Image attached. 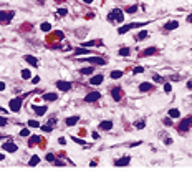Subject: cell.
Listing matches in <instances>:
<instances>
[{
    "instance_id": "cell-1",
    "label": "cell",
    "mask_w": 192,
    "mask_h": 171,
    "mask_svg": "<svg viewBox=\"0 0 192 171\" xmlns=\"http://www.w3.org/2000/svg\"><path fill=\"white\" fill-rule=\"evenodd\" d=\"M106 18H108L109 24H123L124 22V13H123L121 8H113L111 12L108 13Z\"/></svg>"
},
{
    "instance_id": "cell-2",
    "label": "cell",
    "mask_w": 192,
    "mask_h": 171,
    "mask_svg": "<svg viewBox=\"0 0 192 171\" xmlns=\"http://www.w3.org/2000/svg\"><path fill=\"white\" fill-rule=\"evenodd\" d=\"M13 17H15V12H13V10H0V24L8 25L12 20H13Z\"/></svg>"
},
{
    "instance_id": "cell-3",
    "label": "cell",
    "mask_w": 192,
    "mask_h": 171,
    "mask_svg": "<svg viewBox=\"0 0 192 171\" xmlns=\"http://www.w3.org/2000/svg\"><path fill=\"white\" fill-rule=\"evenodd\" d=\"M147 22H136V24H126V25H121V27L118 28V33L119 35H124L126 32L133 30V28H138V27H142V25H146Z\"/></svg>"
},
{
    "instance_id": "cell-4",
    "label": "cell",
    "mask_w": 192,
    "mask_h": 171,
    "mask_svg": "<svg viewBox=\"0 0 192 171\" xmlns=\"http://www.w3.org/2000/svg\"><path fill=\"white\" fill-rule=\"evenodd\" d=\"M22 103H23V97H17L8 103V108H10L13 113H18L20 108H22Z\"/></svg>"
},
{
    "instance_id": "cell-5",
    "label": "cell",
    "mask_w": 192,
    "mask_h": 171,
    "mask_svg": "<svg viewBox=\"0 0 192 171\" xmlns=\"http://www.w3.org/2000/svg\"><path fill=\"white\" fill-rule=\"evenodd\" d=\"M192 126V116H187V118H184V120L179 123V126H177V131H182V133H185L189 128Z\"/></svg>"
},
{
    "instance_id": "cell-6",
    "label": "cell",
    "mask_w": 192,
    "mask_h": 171,
    "mask_svg": "<svg viewBox=\"0 0 192 171\" xmlns=\"http://www.w3.org/2000/svg\"><path fill=\"white\" fill-rule=\"evenodd\" d=\"M109 93H111V97H113L114 101H121V98H123V88H121V86H113Z\"/></svg>"
},
{
    "instance_id": "cell-7",
    "label": "cell",
    "mask_w": 192,
    "mask_h": 171,
    "mask_svg": "<svg viewBox=\"0 0 192 171\" xmlns=\"http://www.w3.org/2000/svg\"><path fill=\"white\" fill-rule=\"evenodd\" d=\"M56 125V118H51L48 123H45V125H42L40 126V130L42 131H45V133H50V131H53V126Z\"/></svg>"
},
{
    "instance_id": "cell-8",
    "label": "cell",
    "mask_w": 192,
    "mask_h": 171,
    "mask_svg": "<svg viewBox=\"0 0 192 171\" xmlns=\"http://www.w3.org/2000/svg\"><path fill=\"white\" fill-rule=\"evenodd\" d=\"M100 98H101L100 91H91V93H88L85 97V101H86V103H95V101H98Z\"/></svg>"
},
{
    "instance_id": "cell-9",
    "label": "cell",
    "mask_w": 192,
    "mask_h": 171,
    "mask_svg": "<svg viewBox=\"0 0 192 171\" xmlns=\"http://www.w3.org/2000/svg\"><path fill=\"white\" fill-rule=\"evenodd\" d=\"M81 62H89L93 65H106V60L101 58V57H89V58H85V60H81Z\"/></svg>"
},
{
    "instance_id": "cell-10",
    "label": "cell",
    "mask_w": 192,
    "mask_h": 171,
    "mask_svg": "<svg viewBox=\"0 0 192 171\" xmlns=\"http://www.w3.org/2000/svg\"><path fill=\"white\" fill-rule=\"evenodd\" d=\"M2 146H4V150H5L7 153H15V151H18V146H17L15 143H12V141H7V143H4Z\"/></svg>"
},
{
    "instance_id": "cell-11",
    "label": "cell",
    "mask_w": 192,
    "mask_h": 171,
    "mask_svg": "<svg viewBox=\"0 0 192 171\" xmlns=\"http://www.w3.org/2000/svg\"><path fill=\"white\" fill-rule=\"evenodd\" d=\"M32 110H33L35 113H37V116H43L46 113V110H48V106H38V105H32Z\"/></svg>"
},
{
    "instance_id": "cell-12",
    "label": "cell",
    "mask_w": 192,
    "mask_h": 171,
    "mask_svg": "<svg viewBox=\"0 0 192 171\" xmlns=\"http://www.w3.org/2000/svg\"><path fill=\"white\" fill-rule=\"evenodd\" d=\"M71 86L73 85H71L70 82H56V88L60 90V91H68Z\"/></svg>"
},
{
    "instance_id": "cell-13",
    "label": "cell",
    "mask_w": 192,
    "mask_h": 171,
    "mask_svg": "<svg viewBox=\"0 0 192 171\" xmlns=\"http://www.w3.org/2000/svg\"><path fill=\"white\" fill-rule=\"evenodd\" d=\"M129 161H131V156H123V158L114 161V166H126V164H129Z\"/></svg>"
},
{
    "instance_id": "cell-14",
    "label": "cell",
    "mask_w": 192,
    "mask_h": 171,
    "mask_svg": "<svg viewBox=\"0 0 192 171\" xmlns=\"http://www.w3.org/2000/svg\"><path fill=\"white\" fill-rule=\"evenodd\" d=\"M103 80H104L103 75H95V77L89 78V85H101V83H103Z\"/></svg>"
},
{
    "instance_id": "cell-15",
    "label": "cell",
    "mask_w": 192,
    "mask_h": 171,
    "mask_svg": "<svg viewBox=\"0 0 192 171\" xmlns=\"http://www.w3.org/2000/svg\"><path fill=\"white\" fill-rule=\"evenodd\" d=\"M23 60H25L28 65H32V66H38V60H37V57H32V55H25V57H23Z\"/></svg>"
},
{
    "instance_id": "cell-16",
    "label": "cell",
    "mask_w": 192,
    "mask_h": 171,
    "mask_svg": "<svg viewBox=\"0 0 192 171\" xmlns=\"http://www.w3.org/2000/svg\"><path fill=\"white\" fill-rule=\"evenodd\" d=\"M98 128H100V130H103V131H109V130L113 128V121H109V120H106V121H101Z\"/></svg>"
},
{
    "instance_id": "cell-17",
    "label": "cell",
    "mask_w": 192,
    "mask_h": 171,
    "mask_svg": "<svg viewBox=\"0 0 192 171\" xmlns=\"http://www.w3.org/2000/svg\"><path fill=\"white\" fill-rule=\"evenodd\" d=\"M154 86H152V83H147V82H144V83H139V91H142V93H146V91H151Z\"/></svg>"
},
{
    "instance_id": "cell-18",
    "label": "cell",
    "mask_w": 192,
    "mask_h": 171,
    "mask_svg": "<svg viewBox=\"0 0 192 171\" xmlns=\"http://www.w3.org/2000/svg\"><path fill=\"white\" fill-rule=\"evenodd\" d=\"M177 27H179V22H176V20H171V22H167V24L164 25V30L171 32V30H176Z\"/></svg>"
},
{
    "instance_id": "cell-19",
    "label": "cell",
    "mask_w": 192,
    "mask_h": 171,
    "mask_svg": "<svg viewBox=\"0 0 192 171\" xmlns=\"http://www.w3.org/2000/svg\"><path fill=\"white\" fill-rule=\"evenodd\" d=\"M78 121H80V116L78 115H75V116H68L65 120V123H66V126H73V125H76Z\"/></svg>"
},
{
    "instance_id": "cell-20",
    "label": "cell",
    "mask_w": 192,
    "mask_h": 171,
    "mask_svg": "<svg viewBox=\"0 0 192 171\" xmlns=\"http://www.w3.org/2000/svg\"><path fill=\"white\" fill-rule=\"evenodd\" d=\"M167 115H169V116L172 118V120H176V118H181V111H179L177 108H171Z\"/></svg>"
},
{
    "instance_id": "cell-21",
    "label": "cell",
    "mask_w": 192,
    "mask_h": 171,
    "mask_svg": "<svg viewBox=\"0 0 192 171\" xmlns=\"http://www.w3.org/2000/svg\"><path fill=\"white\" fill-rule=\"evenodd\" d=\"M43 100H45V101H56L58 95L56 93H45V95H43Z\"/></svg>"
},
{
    "instance_id": "cell-22",
    "label": "cell",
    "mask_w": 192,
    "mask_h": 171,
    "mask_svg": "<svg viewBox=\"0 0 192 171\" xmlns=\"http://www.w3.org/2000/svg\"><path fill=\"white\" fill-rule=\"evenodd\" d=\"M147 35H149V33H147L146 30H141V32H138V35H134V40H144V38H147Z\"/></svg>"
},
{
    "instance_id": "cell-23",
    "label": "cell",
    "mask_w": 192,
    "mask_h": 171,
    "mask_svg": "<svg viewBox=\"0 0 192 171\" xmlns=\"http://www.w3.org/2000/svg\"><path fill=\"white\" fill-rule=\"evenodd\" d=\"M154 53H158V48H156V47H149L147 50L142 52V57H149V55H154Z\"/></svg>"
},
{
    "instance_id": "cell-24",
    "label": "cell",
    "mask_w": 192,
    "mask_h": 171,
    "mask_svg": "<svg viewBox=\"0 0 192 171\" xmlns=\"http://www.w3.org/2000/svg\"><path fill=\"white\" fill-rule=\"evenodd\" d=\"M109 77H111L113 80H118V78L123 77V71H121V70H113L111 73H109Z\"/></svg>"
},
{
    "instance_id": "cell-25",
    "label": "cell",
    "mask_w": 192,
    "mask_h": 171,
    "mask_svg": "<svg viewBox=\"0 0 192 171\" xmlns=\"http://www.w3.org/2000/svg\"><path fill=\"white\" fill-rule=\"evenodd\" d=\"M40 143V136H30V140H28V146H33V144H38Z\"/></svg>"
},
{
    "instance_id": "cell-26",
    "label": "cell",
    "mask_w": 192,
    "mask_h": 171,
    "mask_svg": "<svg viewBox=\"0 0 192 171\" xmlns=\"http://www.w3.org/2000/svg\"><path fill=\"white\" fill-rule=\"evenodd\" d=\"M78 55H89V50H88V48H76L75 57H78Z\"/></svg>"
},
{
    "instance_id": "cell-27",
    "label": "cell",
    "mask_w": 192,
    "mask_h": 171,
    "mask_svg": "<svg viewBox=\"0 0 192 171\" xmlns=\"http://www.w3.org/2000/svg\"><path fill=\"white\" fill-rule=\"evenodd\" d=\"M93 71H95V68H93V66H88V68H81L80 73L81 75H91Z\"/></svg>"
},
{
    "instance_id": "cell-28",
    "label": "cell",
    "mask_w": 192,
    "mask_h": 171,
    "mask_svg": "<svg viewBox=\"0 0 192 171\" xmlns=\"http://www.w3.org/2000/svg\"><path fill=\"white\" fill-rule=\"evenodd\" d=\"M38 163H40V158H38V156H32L30 161H28V164H30V166H35V164H38Z\"/></svg>"
},
{
    "instance_id": "cell-29",
    "label": "cell",
    "mask_w": 192,
    "mask_h": 171,
    "mask_svg": "<svg viewBox=\"0 0 192 171\" xmlns=\"http://www.w3.org/2000/svg\"><path fill=\"white\" fill-rule=\"evenodd\" d=\"M129 53H131V50H129L128 47H123L121 50H119V55H121V57H128Z\"/></svg>"
},
{
    "instance_id": "cell-30",
    "label": "cell",
    "mask_w": 192,
    "mask_h": 171,
    "mask_svg": "<svg viewBox=\"0 0 192 171\" xmlns=\"http://www.w3.org/2000/svg\"><path fill=\"white\" fill-rule=\"evenodd\" d=\"M28 126H30V128H40L42 125H40L37 120H30V121H28Z\"/></svg>"
},
{
    "instance_id": "cell-31",
    "label": "cell",
    "mask_w": 192,
    "mask_h": 171,
    "mask_svg": "<svg viewBox=\"0 0 192 171\" xmlns=\"http://www.w3.org/2000/svg\"><path fill=\"white\" fill-rule=\"evenodd\" d=\"M22 78H23V80H30V78H32L30 70H22Z\"/></svg>"
},
{
    "instance_id": "cell-32",
    "label": "cell",
    "mask_w": 192,
    "mask_h": 171,
    "mask_svg": "<svg viewBox=\"0 0 192 171\" xmlns=\"http://www.w3.org/2000/svg\"><path fill=\"white\" fill-rule=\"evenodd\" d=\"M40 28H42L43 32H50V30H51V25L48 24V22H45V24H42V25H40Z\"/></svg>"
},
{
    "instance_id": "cell-33",
    "label": "cell",
    "mask_w": 192,
    "mask_h": 171,
    "mask_svg": "<svg viewBox=\"0 0 192 171\" xmlns=\"http://www.w3.org/2000/svg\"><path fill=\"white\" fill-rule=\"evenodd\" d=\"M134 126H136V128H138V130H142V128H144V126H146V121H144V120H141V121H136V123H134Z\"/></svg>"
},
{
    "instance_id": "cell-34",
    "label": "cell",
    "mask_w": 192,
    "mask_h": 171,
    "mask_svg": "<svg viewBox=\"0 0 192 171\" xmlns=\"http://www.w3.org/2000/svg\"><path fill=\"white\" fill-rule=\"evenodd\" d=\"M136 10H138V5H129V7H126V13H134Z\"/></svg>"
},
{
    "instance_id": "cell-35",
    "label": "cell",
    "mask_w": 192,
    "mask_h": 171,
    "mask_svg": "<svg viewBox=\"0 0 192 171\" xmlns=\"http://www.w3.org/2000/svg\"><path fill=\"white\" fill-rule=\"evenodd\" d=\"M55 159H56V158H55L53 153H48V155H46V161H50V163H55Z\"/></svg>"
},
{
    "instance_id": "cell-36",
    "label": "cell",
    "mask_w": 192,
    "mask_h": 171,
    "mask_svg": "<svg viewBox=\"0 0 192 171\" xmlns=\"http://www.w3.org/2000/svg\"><path fill=\"white\" fill-rule=\"evenodd\" d=\"M20 136H30V130H28V128H23L22 131H20Z\"/></svg>"
},
{
    "instance_id": "cell-37",
    "label": "cell",
    "mask_w": 192,
    "mask_h": 171,
    "mask_svg": "<svg viewBox=\"0 0 192 171\" xmlns=\"http://www.w3.org/2000/svg\"><path fill=\"white\" fill-rule=\"evenodd\" d=\"M171 90H172L171 83H164V91H166V93H171Z\"/></svg>"
},
{
    "instance_id": "cell-38",
    "label": "cell",
    "mask_w": 192,
    "mask_h": 171,
    "mask_svg": "<svg viewBox=\"0 0 192 171\" xmlns=\"http://www.w3.org/2000/svg\"><path fill=\"white\" fill-rule=\"evenodd\" d=\"M142 71H144V68H142V66H136L134 70H133V73L138 75V73H142Z\"/></svg>"
},
{
    "instance_id": "cell-39",
    "label": "cell",
    "mask_w": 192,
    "mask_h": 171,
    "mask_svg": "<svg viewBox=\"0 0 192 171\" xmlns=\"http://www.w3.org/2000/svg\"><path fill=\"white\" fill-rule=\"evenodd\" d=\"M66 13H68V10H66V8H58V15H62V17H65Z\"/></svg>"
},
{
    "instance_id": "cell-40",
    "label": "cell",
    "mask_w": 192,
    "mask_h": 171,
    "mask_svg": "<svg viewBox=\"0 0 192 171\" xmlns=\"http://www.w3.org/2000/svg\"><path fill=\"white\" fill-rule=\"evenodd\" d=\"M7 123H8V120H7V118L0 116V126H7Z\"/></svg>"
},
{
    "instance_id": "cell-41",
    "label": "cell",
    "mask_w": 192,
    "mask_h": 171,
    "mask_svg": "<svg viewBox=\"0 0 192 171\" xmlns=\"http://www.w3.org/2000/svg\"><path fill=\"white\" fill-rule=\"evenodd\" d=\"M96 43H98L96 40H93V42H85L83 43V47H93V45H96Z\"/></svg>"
},
{
    "instance_id": "cell-42",
    "label": "cell",
    "mask_w": 192,
    "mask_h": 171,
    "mask_svg": "<svg viewBox=\"0 0 192 171\" xmlns=\"http://www.w3.org/2000/svg\"><path fill=\"white\" fill-rule=\"evenodd\" d=\"M53 35L56 37V38H60V40H62V38H63V32H55Z\"/></svg>"
},
{
    "instance_id": "cell-43",
    "label": "cell",
    "mask_w": 192,
    "mask_h": 171,
    "mask_svg": "<svg viewBox=\"0 0 192 171\" xmlns=\"http://www.w3.org/2000/svg\"><path fill=\"white\" fill-rule=\"evenodd\" d=\"M152 78H154V82H158V83H161V82H162V78L159 77V75H154Z\"/></svg>"
},
{
    "instance_id": "cell-44",
    "label": "cell",
    "mask_w": 192,
    "mask_h": 171,
    "mask_svg": "<svg viewBox=\"0 0 192 171\" xmlns=\"http://www.w3.org/2000/svg\"><path fill=\"white\" fill-rule=\"evenodd\" d=\"M164 143L166 144H172V138H169V136H167V138H164Z\"/></svg>"
},
{
    "instance_id": "cell-45",
    "label": "cell",
    "mask_w": 192,
    "mask_h": 171,
    "mask_svg": "<svg viewBox=\"0 0 192 171\" xmlns=\"http://www.w3.org/2000/svg\"><path fill=\"white\" fill-rule=\"evenodd\" d=\"M58 143H60V144H66V138H63V136H62V138H58Z\"/></svg>"
},
{
    "instance_id": "cell-46",
    "label": "cell",
    "mask_w": 192,
    "mask_h": 171,
    "mask_svg": "<svg viewBox=\"0 0 192 171\" xmlns=\"http://www.w3.org/2000/svg\"><path fill=\"white\" fill-rule=\"evenodd\" d=\"M73 141H76V143H80V144H85V141L80 140V138H76V136H73Z\"/></svg>"
},
{
    "instance_id": "cell-47",
    "label": "cell",
    "mask_w": 192,
    "mask_h": 171,
    "mask_svg": "<svg viewBox=\"0 0 192 171\" xmlns=\"http://www.w3.org/2000/svg\"><path fill=\"white\" fill-rule=\"evenodd\" d=\"M55 164H56V166H65V163L60 161V159H55Z\"/></svg>"
},
{
    "instance_id": "cell-48",
    "label": "cell",
    "mask_w": 192,
    "mask_h": 171,
    "mask_svg": "<svg viewBox=\"0 0 192 171\" xmlns=\"http://www.w3.org/2000/svg\"><path fill=\"white\" fill-rule=\"evenodd\" d=\"M93 140H98V138H100V135H98V131H93Z\"/></svg>"
},
{
    "instance_id": "cell-49",
    "label": "cell",
    "mask_w": 192,
    "mask_h": 171,
    "mask_svg": "<svg viewBox=\"0 0 192 171\" xmlns=\"http://www.w3.org/2000/svg\"><path fill=\"white\" fill-rule=\"evenodd\" d=\"M5 88H7V86H5V83H4V82H0V91H4Z\"/></svg>"
},
{
    "instance_id": "cell-50",
    "label": "cell",
    "mask_w": 192,
    "mask_h": 171,
    "mask_svg": "<svg viewBox=\"0 0 192 171\" xmlns=\"http://www.w3.org/2000/svg\"><path fill=\"white\" fill-rule=\"evenodd\" d=\"M38 82H40V78H38V77H35L33 80H32V83H35V85H37V83H38Z\"/></svg>"
},
{
    "instance_id": "cell-51",
    "label": "cell",
    "mask_w": 192,
    "mask_h": 171,
    "mask_svg": "<svg viewBox=\"0 0 192 171\" xmlns=\"http://www.w3.org/2000/svg\"><path fill=\"white\" fill-rule=\"evenodd\" d=\"M187 22H189V24H192V13H191V15L187 17Z\"/></svg>"
},
{
    "instance_id": "cell-52",
    "label": "cell",
    "mask_w": 192,
    "mask_h": 171,
    "mask_svg": "<svg viewBox=\"0 0 192 171\" xmlns=\"http://www.w3.org/2000/svg\"><path fill=\"white\" fill-rule=\"evenodd\" d=\"M187 88H189V90H192V82H189V83H187Z\"/></svg>"
},
{
    "instance_id": "cell-53",
    "label": "cell",
    "mask_w": 192,
    "mask_h": 171,
    "mask_svg": "<svg viewBox=\"0 0 192 171\" xmlns=\"http://www.w3.org/2000/svg\"><path fill=\"white\" fill-rule=\"evenodd\" d=\"M5 159V155H2V153H0V161H4Z\"/></svg>"
},
{
    "instance_id": "cell-54",
    "label": "cell",
    "mask_w": 192,
    "mask_h": 171,
    "mask_svg": "<svg viewBox=\"0 0 192 171\" xmlns=\"http://www.w3.org/2000/svg\"><path fill=\"white\" fill-rule=\"evenodd\" d=\"M85 4H93V0H83Z\"/></svg>"
}]
</instances>
